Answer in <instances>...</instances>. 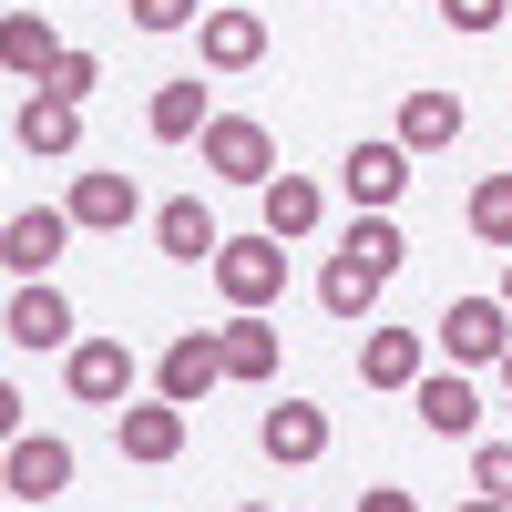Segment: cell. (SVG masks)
I'll use <instances>...</instances> for the list:
<instances>
[{
	"label": "cell",
	"instance_id": "19",
	"mask_svg": "<svg viewBox=\"0 0 512 512\" xmlns=\"http://www.w3.org/2000/svg\"><path fill=\"white\" fill-rule=\"evenodd\" d=\"M256 216H267V236H318V216H328V195H318V175H267L256 185Z\"/></svg>",
	"mask_w": 512,
	"mask_h": 512
},
{
	"label": "cell",
	"instance_id": "23",
	"mask_svg": "<svg viewBox=\"0 0 512 512\" xmlns=\"http://www.w3.org/2000/svg\"><path fill=\"white\" fill-rule=\"evenodd\" d=\"M461 123H472L461 93H410V103H400V144H410V154H441V144H461Z\"/></svg>",
	"mask_w": 512,
	"mask_h": 512
},
{
	"label": "cell",
	"instance_id": "34",
	"mask_svg": "<svg viewBox=\"0 0 512 512\" xmlns=\"http://www.w3.org/2000/svg\"><path fill=\"white\" fill-rule=\"evenodd\" d=\"M236 512H267V502H236Z\"/></svg>",
	"mask_w": 512,
	"mask_h": 512
},
{
	"label": "cell",
	"instance_id": "24",
	"mask_svg": "<svg viewBox=\"0 0 512 512\" xmlns=\"http://www.w3.org/2000/svg\"><path fill=\"white\" fill-rule=\"evenodd\" d=\"M349 256H369L379 277H400V267H410V236H400V216H379V205H359V226H349Z\"/></svg>",
	"mask_w": 512,
	"mask_h": 512
},
{
	"label": "cell",
	"instance_id": "14",
	"mask_svg": "<svg viewBox=\"0 0 512 512\" xmlns=\"http://www.w3.org/2000/svg\"><path fill=\"white\" fill-rule=\"evenodd\" d=\"M256 441H267L277 472H308V461H328V410L318 400H277L267 420H256Z\"/></svg>",
	"mask_w": 512,
	"mask_h": 512
},
{
	"label": "cell",
	"instance_id": "22",
	"mask_svg": "<svg viewBox=\"0 0 512 512\" xmlns=\"http://www.w3.org/2000/svg\"><path fill=\"white\" fill-rule=\"evenodd\" d=\"M216 349H226V379H277V328H267V308H236V318L216 328Z\"/></svg>",
	"mask_w": 512,
	"mask_h": 512
},
{
	"label": "cell",
	"instance_id": "10",
	"mask_svg": "<svg viewBox=\"0 0 512 512\" xmlns=\"http://www.w3.org/2000/svg\"><path fill=\"white\" fill-rule=\"evenodd\" d=\"M11 144H21V154H41V164H72V154H82V103H62V93H21Z\"/></svg>",
	"mask_w": 512,
	"mask_h": 512
},
{
	"label": "cell",
	"instance_id": "21",
	"mask_svg": "<svg viewBox=\"0 0 512 512\" xmlns=\"http://www.w3.org/2000/svg\"><path fill=\"white\" fill-rule=\"evenodd\" d=\"M379 287H390V277H379V267H369V256H349V246H338V256H328V267H318V308L359 328V318L379 308Z\"/></svg>",
	"mask_w": 512,
	"mask_h": 512
},
{
	"label": "cell",
	"instance_id": "1",
	"mask_svg": "<svg viewBox=\"0 0 512 512\" xmlns=\"http://www.w3.org/2000/svg\"><path fill=\"white\" fill-rule=\"evenodd\" d=\"M205 277H216L226 308H277V297H287V236H267V226H256V236H226Z\"/></svg>",
	"mask_w": 512,
	"mask_h": 512
},
{
	"label": "cell",
	"instance_id": "3",
	"mask_svg": "<svg viewBox=\"0 0 512 512\" xmlns=\"http://www.w3.org/2000/svg\"><path fill=\"white\" fill-rule=\"evenodd\" d=\"M205 175H216V185H267L277 175V134L256 113H216V123H205Z\"/></svg>",
	"mask_w": 512,
	"mask_h": 512
},
{
	"label": "cell",
	"instance_id": "29",
	"mask_svg": "<svg viewBox=\"0 0 512 512\" xmlns=\"http://www.w3.org/2000/svg\"><path fill=\"white\" fill-rule=\"evenodd\" d=\"M441 21H451V31H502L512 0H441Z\"/></svg>",
	"mask_w": 512,
	"mask_h": 512
},
{
	"label": "cell",
	"instance_id": "15",
	"mask_svg": "<svg viewBox=\"0 0 512 512\" xmlns=\"http://www.w3.org/2000/svg\"><path fill=\"white\" fill-rule=\"evenodd\" d=\"M195 41H205V72H256L267 62V21H256L246 0H216V11L195 21Z\"/></svg>",
	"mask_w": 512,
	"mask_h": 512
},
{
	"label": "cell",
	"instance_id": "32",
	"mask_svg": "<svg viewBox=\"0 0 512 512\" xmlns=\"http://www.w3.org/2000/svg\"><path fill=\"white\" fill-rule=\"evenodd\" d=\"M502 308H512V256H502Z\"/></svg>",
	"mask_w": 512,
	"mask_h": 512
},
{
	"label": "cell",
	"instance_id": "4",
	"mask_svg": "<svg viewBox=\"0 0 512 512\" xmlns=\"http://www.w3.org/2000/svg\"><path fill=\"white\" fill-rule=\"evenodd\" d=\"M113 441H123V461L134 472H164V461H185V400H123L113 410Z\"/></svg>",
	"mask_w": 512,
	"mask_h": 512
},
{
	"label": "cell",
	"instance_id": "16",
	"mask_svg": "<svg viewBox=\"0 0 512 512\" xmlns=\"http://www.w3.org/2000/svg\"><path fill=\"white\" fill-rule=\"evenodd\" d=\"M154 246L175 256V267H216V246H226V226L205 216V195H164V205H154Z\"/></svg>",
	"mask_w": 512,
	"mask_h": 512
},
{
	"label": "cell",
	"instance_id": "27",
	"mask_svg": "<svg viewBox=\"0 0 512 512\" xmlns=\"http://www.w3.org/2000/svg\"><path fill=\"white\" fill-rule=\"evenodd\" d=\"M93 82H103V62H93V52H62V62H52V82H41V93L82 103V93H93Z\"/></svg>",
	"mask_w": 512,
	"mask_h": 512
},
{
	"label": "cell",
	"instance_id": "5",
	"mask_svg": "<svg viewBox=\"0 0 512 512\" xmlns=\"http://www.w3.org/2000/svg\"><path fill=\"white\" fill-rule=\"evenodd\" d=\"M62 379H72V400L123 410V400H134V349H123V338H72V349H62Z\"/></svg>",
	"mask_w": 512,
	"mask_h": 512
},
{
	"label": "cell",
	"instance_id": "17",
	"mask_svg": "<svg viewBox=\"0 0 512 512\" xmlns=\"http://www.w3.org/2000/svg\"><path fill=\"white\" fill-rule=\"evenodd\" d=\"M410 400H420V431H441V441H472V431H482V390H472L461 369H431Z\"/></svg>",
	"mask_w": 512,
	"mask_h": 512
},
{
	"label": "cell",
	"instance_id": "9",
	"mask_svg": "<svg viewBox=\"0 0 512 512\" xmlns=\"http://www.w3.org/2000/svg\"><path fill=\"white\" fill-rule=\"evenodd\" d=\"M338 185H349V205H379V216H390V205L410 195V144H400V134H379V144H349Z\"/></svg>",
	"mask_w": 512,
	"mask_h": 512
},
{
	"label": "cell",
	"instance_id": "26",
	"mask_svg": "<svg viewBox=\"0 0 512 512\" xmlns=\"http://www.w3.org/2000/svg\"><path fill=\"white\" fill-rule=\"evenodd\" d=\"M472 492L512 502V441H482V451H472Z\"/></svg>",
	"mask_w": 512,
	"mask_h": 512
},
{
	"label": "cell",
	"instance_id": "11",
	"mask_svg": "<svg viewBox=\"0 0 512 512\" xmlns=\"http://www.w3.org/2000/svg\"><path fill=\"white\" fill-rule=\"evenodd\" d=\"M216 379H226V349H216V328H185V338H164V359H154V390L164 400H205V390H216Z\"/></svg>",
	"mask_w": 512,
	"mask_h": 512
},
{
	"label": "cell",
	"instance_id": "33",
	"mask_svg": "<svg viewBox=\"0 0 512 512\" xmlns=\"http://www.w3.org/2000/svg\"><path fill=\"white\" fill-rule=\"evenodd\" d=\"M502 390H512V349H502Z\"/></svg>",
	"mask_w": 512,
	"mask_h": 512
},
{
	"label": "cell",
	"instance_id": "31",
	"mask_svg": "<svg viewBox=\"0 0 512 512\" xmlns=\"http://www.w3.org/2000/svg\"><path fill=\"white\" fill-rule=\"evenodd\" d=\"M461 512H512V502H492V492H472V502H461Z\"/></svg>",
	"mask_w": 512,
	"mask_h": 512
},
{
	"label": "cell",
	"instance_id": "7",
	"mask_svg": "<svg viewBox=\"0 0 512 512\" xmlns=\"http://www.w3.org/2000/svg\"><path fill=\"white\" fill-rule=\"evenodd\" d=\"M0 482H11V502H62V492H72V441H52V431H11Z\"/></svg>",
	"mask_w": 512,
	"mask_h": 512
},
{
	"label": "cell",
	"instance_id": "28",
	"mask_svg": "<svg viewBox=\"0 0 512 512\" xmlns=\"http://www.w3.org/2000/svg\"><path fill=\"white\" fill-rule=\"evenodd\" d=\"M205 0H134V31H195Z\"/></svg>",
	"mask_w": 512,
	"mask_h": 512
},
{
	"label": "cell",
	"instance_id": "25",
	"mask_svg": "<svg viewBox=\"0 0 512 512\" xmlns=\"http://www.w3.org/2000/svg\"><path fill=\"white\" fill-rule=\"evenodd\" d=\"M461 216H472V236H482V246H512V175H482Z\"/></svg>",
	"mask_w": 512,
	"mask_h": 512
},
{
	"label": "cell",
	"instance_id": "8",
	"mask_svg": "<svg viewBox=\"0 0 512 512\" xmlns=\"http://www.w3.org/2000/svg\"><path fill=\"white\" fill-rule=\"evenodd\" d=\"M62 205H72V226H82V236H123V226L144 216V195H134V175H113V164H82Z\"/></svg>",
	"mask_w": 512,
	"mask_h": 512
},
{
	"label": "cell",
	"instance_id": "2",
	"mask_svg": "<svg viewBox=\"0 0 512 512\" xmlns=\"http://www.w3.org/2000/svg\"><path fill=\"white\" fill-rule=\"evenodd\" d=\"M431 349H451V369H502L512 308H502V297H451V308L431 318Z\"/></svg>",
	"mask_w": 512,
	"mask_h": 512
},
{
	"label": "cell",
	"instance_id": "30",
	"mask_svg": "<svg viewBox=\"0 0 512 512\" xmlns=\"http://www.w3.org/2000/svg\"><path fill=\"white\" fill-rule=\"evenodd\" d=\"M359 512H420V502H410L400 482H369V492H359Z\"/></svg>",
	"mask_w": 512,
	"mask_h": 512
},
{
	"label": "cell",
	"instance_id": "20",
	"mask_svg": "<svg viewBox=\"0 0 512 512\" xmlns=\"http://www.w3.org/2000/svg\"><path fill=\"white\" fill-rule=\"evenodd\" d=\"M52 62H62V41H52V21H41V11H11V21H0V72H11V82H31V93H41Z\"/></svg>",
	"mask_w": 512,
	"mask_h": 512
},
{
	"label": "cell",
	"instance_id": "6",
	"mask_svg": "<svg viewBox=\"0 0 512 512\" xmlns=\"http://www.w3.org/2000/svg\"><path fill=\"white\" fill-rule=\"evenodd\" d=\"M72 236H82V226H72V205H21V216L0 226V256H11V277H52Z\"/></svg>",
	"mask_w": 512,
	"mask_h": 512
},
{
	"label": "cell",
	"instance_id": "12",
	"mask_svg": "<svg viewBox=\"0 0 512 512\" xmlns=\"http://www.w3.org/2000/svg\"><path fill=\"white\" fill-rule=\"evenodd\" d=\"M359 379L369 390H420L431 379V328H369L359 338Z\"/></svg>",
	"mask_w": 512,
	"mask_h": 512
},
{
	"label": "cell",
	"instance_id": "13",
	"mask_svg": "<svg viewBox=\"0 0 512 512\" xmlns=\"http://www.w3.org/2000/svg\"><path fill=\"white\" fill-rule=\"evenodd\" d=\"M0 328H11V349H72V297H62L52 277H21Z\"/></svg>",
	"mask_w": 512,
	"mask_h": 512
},
{
	"label": "cell",
	"instance_id": "18",
	"mask_svg": "<svg viewBox=\"0 0 512 512\" xmlns=\"http://www.w3.org/2000/svg\"><path fill=\"white\" fill-rule=\"evenodd\" d=\"M205 72H185V82H154V103H144V134L154 144H205Z\"/></svg>",
	"mask_w": 512,
	"mask_h": 512
}]
</instances>
